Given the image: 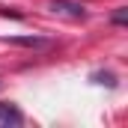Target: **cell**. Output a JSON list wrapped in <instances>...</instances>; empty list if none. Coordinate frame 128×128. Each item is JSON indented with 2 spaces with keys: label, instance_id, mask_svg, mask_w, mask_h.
Wrapping results in <instances>:
<instances>
[{
  "label": "cell",
  "instance_id": "obj_3",
  "mask_svg": "<svg viewBox=\"0 0 128 128\" xmlns=\"http://www.w3.org/2000/svg\"><path fill=\"white\" fill-rule=\"evenodd\" d=\"M12 42H15V45H24V48H48V42H45V39H36V36H21V39H12Z\"/></svg>",
  "mask_w": 128,
  "mask_h": 128
},
{
  "label": "cell",
  "instance_id": "obj_2",
  "mask_svg": "<svg viewBox=\"0 0 128 128\" xmlns=\"http://www.w3.org/2000/svg\"><path fill=\"white\" fill-rule=\"evenodd\" d=\"M51 9L54 12H63V15H72V18H84V6L80 3H72V0H51Z\"/></svg>",
  "mask_w": 128,
  "mask_h": 128
},
{
  "label": "cell",
  "instance_id": "obj_4",
  "mask_svg": "<svg viewBox=\"0 0 128 128\" xmlns=\"http://www.w3.org/2000/svg\"><path fill=\"white\" fill-rule=\"evenodd\" d=\"M113 21H116V24H125V21H128V9H125V6H122V9H116Z\"/></svg>",
  "mask_w": 128,
  "mask_h": 128
},
{
  "label": "cell",
  "instance_id": "obj_1",
  "mask_svg": "<svg viewBox=\"0 0 128 128\" xmlns=\"http://www.w3.org/2000/svg\"><path fill=\"white\" fill-rule=\"evenodd\" d=\"M24 122V113L15 107V104H9V101H0V125L9 128V125H21Z\"/></svg>",
  "mask_w": 128,
  "mask_h": 128
}]
</instances>
